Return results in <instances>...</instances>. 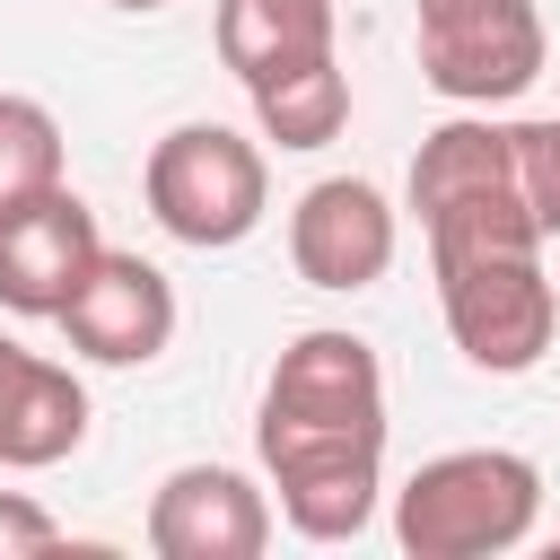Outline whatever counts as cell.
Masks as SVG:
<instances>
[{"instance_id":"obj_1","label":"cell","mask_w":560,"mask_h":560,"mask_svg":"<svg viewBox=\"0 0 560 560\" xmlns=\"http://www.w3.org/2000/svg\"><path fill=\"white\" fill-rule=\"evenodd\" d=\"M254 455L280 490L289 534L359 542L385 490V368L359 332L315 324L298 332L254 402Z\"/></svg>"},{"instance_id":"obj_2","label":"cell","mask_w":560,"mask_h":560,"mask_svg":"<svg viewBox=\"0 0 560 560\" xmlns=\"http://www.w3.org/2000/svg\"><path fill=\"white\" fill-rule=\"evenodd\" d=\"M402 192L429 245H464V236L551 245L560 236V114L490 122L481 105H464L455 122L420 140Z\"/></svg>"},{"instance_id":"obj_3","label":"cell","mask_w":560,"mask_h":560,"mask_svg":"<svg viewBox=\"0 0 560 560\" xmlns=\"http://www.w3.org/2000/svg\"><path fill=\"white\" fill-rule=\"evenodd\" d=\"M542 516V464L516 446H455L429 455L394 490V542L411 560H499Z\"/></svg>"},{"instance_id":"obj_4","label":"cell","mask_w":560,"mask_h":560,"mask_svg":"<svg viewBox=\"0 0 560 560\" xmlns=\"http://www.w3.org/2000/svg\"><path fill=\"white\" fill-rule=\"evenodd\" d=\"M429 271H438V315L481 376H525L560 341V289L542 271V245L464 236V245H429Z\"/></svg>"},{"instance_id":"obj_5","label":"cell","mask_w":560,"mask_h":560,"mask_svg":"<svg viewBox=\"0 0 560 560\" xmlns=\"http://www.w3.org/2000/svg\"><path fill=\"white\" fill-rule=\"evenodd\" d=\"M140 192H149V219L175 236V245H201V254H228L262 228L271 210V166H262V140L228 131V122H175L149 166H140Z\"/></svg>"},{"instance_id":"obj_6","label":"cell","mask_w":560,"mask_h":560,"mask_svg":"<svg viewBox=\"0 0 560 560\" xmlns=\"http://www.w3.org/2000/svg\"><path fill=\"white\" fill-rule=\"evenodd\" d=\"M411 44H420V79L446 105H516L542 61V9L534 0H411Z\"/></svg>"},{"instance_id":"obj_7","label":"cell","mask_w":560,"mask_h":560,"mask_svg":"<svg viewBox=\"0 0 560 560\" xmlns=\"http://www.w3.org/2000/svg\"><path fill=\"white\" fill-rule=\"evenodd\" d=\"M394 245H402V219L368 175H324L289 210V262L306 289H332V298L376 289L394 271Z\"/></svg>"},{"instance_id":"obj_8","label":"cell","mask_w":560,"mask_h":560,"mask_svg":"<svg viewBox=\"0 0 560 560\" xmlns=\"http://www.w3.org/2000/svg\"><path fill=\"white\" fill-rule=\"evenodd\" d=\"M52 324H61L70 350L96 359V368H149V359L175 341V280H166L149 254L105 245Z\"/></svg>"},{"instance_id":"obj_9","label":"cell","mask_w":560,"mask_h":560,"mask_svg":"<svg viewBox=\"0 0 560 560\" xmlns=\"http://www.w3.org/2000/svg\"><path fill=\"white\" fill-rule=\"evenodd\" d=\"M149 551L158 560H262L271 499L236 464H175L149 490Z\"/></svg>"},{"instance_id":"obj_10","label":"cell","mask_w":560,"mask_h":560,"mask_svg":"<svg viewBox=\"0 0 560 560\" xmlns=\"http://www.w3.org/2000/svg\"><path fill=\"white\" fill-rule=\"evenodd\" d=\"M96 254H105V228H96V210H88L70 184L0 210V306L52 324V315L70 306V289L88 280Z\"/></svg>"},{"instance_id":"obj_11","label":"cell","mask_w":560,"mask_h":560,"mask_svg":"<svg viewBox=\"0 0 560 560\" xmlns=\"http://www.w3.org/2000/svg\"><path fill=\"white\" fill-rule=\"evenodd\" d=\"M79 446H88V385L61 359L9 341V359H0V472H44Z\"/></svg>"},{"instance_id":"obj_12","label":"cell","mask_w":560,"mask_h":560,"mask_svg":"<svg viewBox=\"0 0 560 560\" xmlns=\"http://www.w3.org/2000/svg\"><path fill=\"white\" fill-rule=\"evenodd\" d=\"M332 35H341L332 0H219V9H210V44H219V61H228L245 88L324 61Z\"/></svg>"},{"instance_id":"obj_13","label":"cell","mask_w":560,"mask_h":560,"mask_svg":"<svg viewBox=\"0 0 560 560\" xmlns=\"http://www.w3.org/2000/svg\"><path fill=\"white\" fill-rule=\"evenodd\" d=\"M245 96H254V122H262L271 149H332L341 122H350V70H341V52H324L306 70H280V79H262Z\"/></svg>"},{"instance_id":"obj_14","label":"cell","mask_w":560,"mask_h":560,"mask_svg":"<svg viewBox=\"0 0 560 560\" xmlns=\"http://www.w3.org/2000/svg\"><path fill=\"white\" fill-rule=\"evenodd\" d=\"M52 184H61V122H52V105L0 88V210L35 201Z\"/></svg>"},{"instance_id":"obj_15","label":"cell","mask_w":560,"mask_h":560,"mask_svg":"<svg viewBox=\"0 0 560 560\" xmlns=\"http://www.w3.org/2000/svg\"><path fill=\"white\" fill-rule=\"evenodd\" d=\"M52 542H61L52 508H35L26 490H0V560H35V551H52Z\"/></svg>"},{"instance_id":"obj_16","label":"cell","mask_w":560,"mask_h":560,"mask_svg":"<svg viewBox=\"0 0 560 560\" xmlns=\"http://www.w3.org/2000/svg\"><path fill=\"white\" fill-rule=\"evenodd\" d=\"M105 9H131V18H149V9H166V0H105Z\"/></svg>"},{"instance_id":"obj_17","label":"cell","mask_w":560,"mask_h":560,"mask_svg":"<svg viewBox=\"0 0 560 560\" xmlns=\"http://www.w3.org/2000/svg\"><path fill=\"white\" fill-rule=\"evenodd\" d=\"M0 359H9V332H0Z\"/></svg>"}]
</instances>
